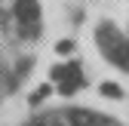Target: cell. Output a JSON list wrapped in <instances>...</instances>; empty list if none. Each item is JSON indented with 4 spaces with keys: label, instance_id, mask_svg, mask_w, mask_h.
Segmentation results:
<instances>
[{
    "label": "cell",
    "instance_id": "cell-1",
    "mask_svg": "<svg viewBox=\"0 0 129 126\" xmlns=\"http://www.w3.org/2000/svg\"><path fill=\"white\" fill-rule=\"evenodd\" d=\"M40 43V9L34 0H0V105L34 68Z\"/></svg>",
    "mask_w": 129,
    "mask_h": 126
},
{
    "label": "cell",
    "instance_id": "cell-2",
    "mask_svg": "<svg viewBox=\"0 0 129 126\" xmlns=\"http://www.w3.org/2000/svg\"><path fill=\"white\" fill-rule=\"evenodd\" d=\"M89 34L105 65L129 77V0H89Z\"/></svg>",
    "mask_w": 129,
    "mask_h": 126
},
{
    "label": "cell",
    "instance_id": "cell-3",
    "mask_svg": "<svg viewBox=\"0 0 129 126\" xmlns=\"http://www.w3.org/2000/svg\"><path fill=\"white\" fill-rule=\"evenodd\" d=\"M15 126H126V123H123V117L111 114V111H102L95 105L64 102V105L40 108V111L28 114Z\"/></svg>",
    "mask_w": 129,
    "mask_h": 126
}]
</instances>
